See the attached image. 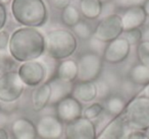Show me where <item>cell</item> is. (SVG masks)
<instances>
[{
	"label": "cell",
	"instance_id": "11",
	"mask_svg": "<svg viewBox=\"0 0 149 139\" xmlns=\"http://www.w3.org/2000/svg\"><path fill=\"white\" fill-rule=\"evenodd\" d=\"M55 116L66 124L83 116V105L74 96H70L55 104Z\"/></svg>",
	"mask_w": 149,
	"mask_h": 139
},
{
	"label": "cell",
	"instance_id": "25",
	"mask_svg": "<svg viewBox=\"0 0 149 139\" xmlns=\"http://www.w3.org/2000/svg\"><path fill=\"white\" fill-rule=\"evenodd\" d=\"M72 29V33L76 37L80 38L81 40H89L90 38L93 36V31L92 28L90 27L89 23H87L86 21H81L80 23H78L74 25Z\"/></svg>",
	"mask_w": 149,
	"mask_h": 139
},
{
	"label": "cell",
	"instance_id": "5",
	"mask_svg": "<svg viewBox=\"0 0 149 139\" xmlns=\"http://www.w3.org/2000/svg\"><path fill=\"white\" fill-rule=\"evenodd\" d=\"M25 84L17 71H5L0 75V103H17L25 92Z\"/></svg>",
	"mask_w": 149,
	"mask_h": 139
},
{
	"label": "cell",
	"instance_id": "26",
	"mask_svg": "<svg viewBox=\"0 0 149 139\" xmlns=\"http://www.w3.org/2000/svg\"><path fill=\"white\" fill-rule=\"evenodd\" d=\"M136 53L139 63L149 67V42L141 41L137 45Z\"/></svg>",
	"mask_w": 149,
	"mask_h": 139
},
{
	"label": "cell",
	"instance_id": "29",
	"mask_svg": "<svg viewBox=\"0 0 149 139\" xmlns=\"http://www.w3.org/2000/svg\"><path fill=\"white\" fill-rule=\"evenodd\" d=\"M106 45H107L106 43L96 39V38L93 37V36L89 39V47H90L91 52L98 54V55H100L101 57L104 53V50H105V48H106Z\"/></svg>",
	"mask_w": 149,
	"mask_h": 139
},
{
	"label": "cell",
	"instance_id": "7",
	"mask_svg": "<svg viewBox=\"0 0 149 139\" xmlns=\"http://www.w3.org/2000/svg\"><path fill=\"white\" fill-rule=\"evenodd\" d=\"M123 33H124V28H123L122 17L118 13H113L100 19L93 31V37L108 44L113 40L122 37Z\"/></svg>",
	"mask_w": 149,
	"mask_h": 139
},
{
	"label": "cell",
	"instance_id": "3",
	"mask_svg": "<svg viewBox=\"0 0 149 139\" xmlns=\"http://www.w3.org/2000/svg\"><path fill=\"white\" fill-rule=\"evenodd\" d=\"M46 52L55 60L68 59L78 49V40L68 30L57 29L49 32L45 37Z\"/></svg>",
	"mask_w": 149,
	"mask_h": 139
},
{
	"label": "cell",
	"instance_id": "44",
	"mask_svg": "<svg viewBox=\"0 0 149 139\" xmlns=\"http://www.w3.org/2000/svg\"><path fill=\"white\" fill-rule=\"evenodd\" d=\"M144 132H145V133H146V135H147V136H148V137H149V128H148V129H147V130H146V131H144Z\"/></svg>",
	"mask_w": 149,
	"mask_h": 139
},
{
	"label": "cell",
	"instance_id": "9",
	"mask_svg": "<svg viewBox=\"0 0 149 139\" xmlns=\"http://www.w3.org/2000/svg\"><path fill=\"white\" fill-rule=\"evenodd\" d=\"M65 139H97V129L93 121L83 116L64 126Z\"/></svg>",
	"mask_w": 149,
	"mask_h": 139
},
{
	"label": "cell",
	"instance_id": "34",
	"mask_svg": "<svg viewBox=\"0 0 149 139\" xmlns=\"http://www.w3.org/2000/svg\"><path fill=\"white\" fill-rule=\"evenodd\" d=\"M7 23V11L5 8V5L0 3V31L4 29L5 25Z\"/></svg>",
	"mask_w": 149,
	"mask_h": 139
},
{
	"label": "cell",
	"instance_id": "17",
	"mask_svg": "<svg viewBox=\"0 0 149 139\" xmlns=\"http://www.w3.org/2000/svg\"><path fill=\"white\" fill-rule=\"evenodd\" d=\"M128 128L123 116L112 118V120L102 129L97 139H125Z\"/></svg>",
	"mask_w": 149,
	"mask_h": 139
},
{
	"label": "cell",
	"instance_id": "12",
	"mask_svg": "<svg viewBox=\"0 0 149 139\" xmlns=\"http://www.w3.org/2000/svg\"><path fill=\"white\" fill-rule=\"evenodd\" d=\"M131 47L125 38L120 37L106 45L102 59L108 64H120L129 57Z\"/></svg>",
	"mask_w": 149,
	"mask_h": 139
},
{
	"label": "cell",
	"instance_id": "19",
	"mask_svg": "<svg viewBox=\"0 0 149 139\" xmlns=\"http://www.w3.org/2000/svg\"><path fill=\"white\" fill-rule=\"evenodd\" d=\"M56 78L63 81L74 82L78 78V64L72 59L62 60L56 68Z\"/></svg>",
	"mask_w": 149,
	"mask_h": 139
},
{
	"label": "cell",
	"instance_id": "18",
	"mask_svg": "<svg viewBox=\"0 0 149 139\" xmlns=\"http://www.w3.org/2000/svg\"><path fill=\"white\" fill-rule=\"evenodd\" d=\"M49 84L51 88V98H50L51 105L57 104L62 98L72 96V88H74L72 82L63 81V80L54 77L49 81Z\"/></svg>",
	"mask_w": 149,
	"mask_h": 139
},
{
	"label": "cell",
	"instance_id": "40",
	"mask_svg": "<svg viewBox=\"0 0 149 139\" xmlns=\"http://www.w3.org/2000/svg\"><path fill=\"white\" fill-rule=\"evenodd\" d=\"M143 9H144V11H145V13H146V15H147V17H149V0H146V2L143 4Z\"/></svg>",
	"mask_w": 149,
	"mask_h": 139
},
{
	"label": "cell",
	"instance_id": "31",
	"mask_svg": "<svg viewBox=\"0 0 149 139\" xmlns=\"http://www.w3.org/2000/svg\"><path fill=\"white\" fill-rule=\"evenodd\" d=\"M9 39H10V35L8 32L5 30L0 31V53H3L8 50Z\"/></svg>",
	"mask_w": 149,
	"mask_h": 139
},
{
	"label": "cell",
	"instance_id": "1",
	"mask_svg": "<svg viewBox=\"0 0 149 139\" xmlns=\"http://www.w3.org/2000/svg\"><path fill=\"white\" fill-rule=\"evenodd\" d=\"M8 52L13 59L22 63L38 60L46 52V39L38 29L19 28L10 35Z\"/></svg>",
	"mask_w": 149,
	"mask_h": 139
},
{
	"label": "cell",
	"instance_id": "27",
	"mask_svg": "<svg viewBox=\"0 0 149 139\" xmlns=\"http://www.w3.org/2000/svg\"><path fill=\"white\" fill-rule=\"evenodd\" d=\"M123 38H125L131 46H137L142 41V30L135 29L131 31H126L123 33Z\"/></svg>",
	"mask_w": 149,
	"mask_h": 139
},
{
	"label": "cell",
	"instance_id": "10",
	"mask_svg": "<svg viewBox=\"0 0 149 139\" xmlns=\"http://www.w3.org/2000/svg\"><path fill=\"white\" fill-rule=\"evenodd\" d=\"M36 130L40 139H61L64 135V123L55 115H43L36 123Z\"/></svg>",
	"mask_w": 149,
	"mask_h": 139
},
{
	"label": "cell",
	"instance_id": "24",
	"mask_svg": "<svg viewBox=\"0 0 149 139\" xmlns=\"http://www.w3.org/2000/svg\"><path fill=\"white\" fill-rule=\"evenodd\" d=\"M105 112L104 106L100 103H92L83 110V117L88 120L94 121L98 119L103 113Z\"/></svg>",
	"mask_w": 149,
	"mask_h": 139
},
{
	"label": "cell",
	"instance_id": "45",
	"mask_svg": "<svg viewBox=\"0 0 149 139\" xmlns=\"http://www.w3.org/2000/svg\"><path fill=\"white\" fill-rule=\"evenodd\" d=\"M2 73H3V70H2V68L0 67V75H1V74H2Z\"/></svg>",
	"mask_w": 149,
	"mask_h": 139
},
{
	"label": "cell",
	"instance_id": "36",
	"mask_svg": "<svg viewBox=\"0 0 149 139\" xmlns=\"http://www.w3.org/2000/svg\"><path fill=\"white\" fill-rule=\"evenodd\" d=\"M9 123V114L0 109V128H5Z\"/></svg>",
	"mask_w": 149,
	"mask_h": 139
},
{
	"label": "cell",
	"instance_id": "23",
	"mask_svg": "<svg viewBox=\"0 0 149 139\" xmlns=\"http://www.w3.org/2000/svg\"><path fill=\"white\" fill-rule=\"evenodd\" d=\"M81 17L80 10L74 5H68L61 11V21L68 28H74L78 23H80L82 21Z\"/></svg>",
	"mask_w": 149,
	"mask_h": 139
},
{
	"label": "cell",
	"instance_id": "4",
	"mask_svg": "<svg viewBox=\"0 0 149 139\" xmlns=\"http://www.w3.org/2000/svg\"><path fill=\"white\" fill-rule=\"evenodd\" d=\"M122 116L128 128L133 131H146L149 128V98L142 94L133 98L127 104Z\"/></svg>",
	"mask_w": 149,
	"mask_h": 139
},
{
	"label": "cell",
	"instance_id": "33",
	"mask_svg": "<svg viewBox=\"0 0 149 139\" xmlns=\"http://www.w3.org/2000/svg\"><path fill=\"white\" fill-rule=\"evenodd\" d=\"M49 3L55 9L63 10L65 7L70 5V0H49Z\"/></svg>",
	"mask_w": 149,
	"mask_h": 139
},
{
	"label": "cell",
	"instance_id": "13",
	"mask_svg": "<svg viewBox=\"0 0 149 139\" xmlns=\"http://www.w3.org/2000/svg\"><path fill=\"white\" fill-rule=\"evenodd\" d=\"M10 132L13 139H37L36 124L26 117L15 119L10 125Z\"/></svg>",
	"mask_w": 149,
	"mask_h": 139
},
{
	"label": "cell",
	"instance_id": "22",
	"mask_svg": "<svg viewBox=\"0 0 149 139\" xmlns=\"http://www.w3.org/2000/svg\"><path fill=\"white\" fill-rule=\"evenodd\" d=\"M129 79L135 85H147L149 83V67L137 63L129 71Z\"/></svg>",
	"mask_w": 149,
	"mask_h": 139
},
{
	"label": "cell",
	"instance_id": "2",
	"mask_svg": "<svg viewBox=\"0 0 149 139\" xmlns=\"http://www.w3.org/2000/svg\"><path fill=\"white\" fill-rule=\"evenodd\" d=\"M10 11L15 21L27 28L38 29L48 19V9L44 0H11Z\"/></svg>",
	"mask_w": 149,
	"mask_h": 139
},
{
	"label": "cell",
	"instance_id": "20",
	"mask_svg": "<svg viewBox=\"0 0 149 139\" xmlns=\"http://www.w3.org/2000/svg\"><path fill=\"white\" fill-rule=\"evenodd\" d=\"M103 3L100 0H80V12L87 19H99Z\"/></svg>",
	"mask_w": 149,
	"mask_h": 139
},
{
	"label": "cell",
	"instance_id": "41",
	"mask_svg": "<svg viewBox=\"0 0 149 139\" xmlns=\"http://www.w3.org/2000/svg\"><path fill=\"white\" fill-rule=\"evenodd\" d=\"M142 96H147V98H149V83L147 84V85H145L144 89H143V94Z\"/></svg>",
	"mask_w": 149,
	"mask_h": 139
},
{
	"label": "cell",
	"instance_id": "28",
	"mask_svg": "<svg viewBox=\"0 0 149 139\" xmlns=\"http://www.w3.org/2000/svg\"><path fill=\"white\" fill-rule=\"evenodd\" d=\"M95 83H96V86H97V98H105L106 100L110 92V89H111L109 84H108L103 78H98L95 81Z\"/></svg>",
	"mask_w": 149,
	"mask_h": 139
},
{
	"label": "cell",
	"instance_id": "16",
	"mask_svg": "<svg viewBox=\"0 0 149 139\" xmlns=\"http://www.w3.org/2000/svg\"><path fill=\"white\" fill-rule=\"evenodd\" d=\"M72 96L82 104L93 102L97 98V86L95 81H79L74 84Z\"/></svg>",
	"mask_w": 149,
	"mask_h": 139
},
{
	"label": "cell",
	"instance_id": "38",
	"mask_svg": "<svg viewBox=\"0 0 149 139\" xmlns=\"http://www.w3.org/2000/svg\"><path fill=\"white\" fill-rule=\"evenodd\" d=\"M0 139H9V134L5 128H0Z\"/></svg>",
	"mask_w": 149,
	"mask_h": 139
},
{
	"label": "cell",
	"instance_id": "35",
	"mask_svg": "<svg viewBox=\"0 0 149 139\" xmlns=\"http://www.w3.org/2000/svg\"><path fill=\"white\" fill-rule=\"evenodd\" d=\"M125 139H149V137L144 131H133L127 135Z\"/></svg>",
	"mask_w": 149,
	"mask_h": 139
},
{
	"label": "cell",
	"instance_id": "39",
	"mask_svg": "<svg viewBox=\"0 0 149 139\" xmlns=\"http://www.w3.org/2000/svg\"><path fill=\"white\" fill-rule=\"evenodd\" d=\"M142 41L149 42V25L144 31H142Z\"/></svg>",
	"mask_w": 149,
	"mask_h": 139
},
{
	"label": "cell",
	"instance_id": "42",
	"mask_svg": "<svg viewBox=\"0 0 149 139\" xmlns=\"http://www.w3.org/2000/svg\"><path fill=\"white\" fill-rule=\"evenodd\" d=\"M9 2H11V0H0V3H1V4H3V5L8 4Z\"/></svg>",
	"mask_w": 149,
	"mask_h": 139
},
{
	"label": "cell",
	"instance_id": "6",
	"mask_svg": "<svg viewBox=\"0 0 149 139\" xmlns=\"http://www.w3.org/2000/svg\"><path fill=\"white\" fill-rule=\"evenodd\" d=\"M79 81H96L100 77L103 68V59L93 52L82 54L77 61Z\"/></svg>",
	"mask_w": 149,
	"mask_h": 139
},
{
	"label": "cell",
	"instance_id": "15",
	"mask_svg": "<svg viewBox=\"0 0 149 139\" xmlns=\"http://www.w3.org/2000/svg\"><path fill=\"white\" fill-rule=\"evenodd\" d=\"M51 88L49 82H44L34 87L31 92V105L34 112L43 111L50 104Z\"/></svg>",
	"mask_w": 149,
	"mask_h": 139
},
{
	"label": "cell",
	"instance_id": "8",
	"mask_svg": "<svg viewBox=\"0 0 149 139\" xmlns=\"http://www.w3.org/2000/svg\"><path fill=\"white\" fill-rule=\"evenodd\" d=\"M17 74L26 86L36 87L44 83L47 75V68L39 60L24 62L17 69Z\"/></svg>",
	"mask_w": 149,
	"mask_h": 139
},
{
	"label": "cell",
	"instance_id": "37",
	"mask_svg": "<svg viewBox=\"0 0 149 139\" xmlns=\"http://www.w3.org/2000/svg\"><path fill=\"white\" fill-rule=\"evenodd\" d=\"M134 85L135 84L128 78L126 81L123 82L122 87H123V90H124L125 92H127V94H131V92H133V89H134Z\"/></svg>",
	"mask_w": 149,
	"mask_h": 139
},
{
	"label": "cell",
	"instance_id": "14",
	"mask_svg": "<svg viewBox=\"0 0 149 139\" xmlns=\"http://www.w3.org/2000/svg\"><path fill=\"white\" fill-rule=\"evenodd\" d=\"M122 17V23L124 32L131 30L140 29L146 23L147 15L142 6H136L127 8Z\"/></svg>",
	"mask_w": 149,
	"mask_h": 139
},
{
	"label": "cell",
	"instance_id": "30",
	"mask_svg": "<svg viewBox=\"0 0 149 139\" xmlns=\"http://www.w3.org/2000/svg\"><path fill=\"white\" fill-rule=\"evenodd\" d=\"M146 2V0H116L114 4L116 6L122 7V8H131L136 6H143Z\"/></svg>",
	"mask_w": 149,
	"mask_h": 139
},
{
	"label": "cell",
	"instance_id": "32",
	"mask_svg": "<svg viewBox=\"0 0 149 139\" xmlns=\"http://www.w3.org/2000/svg\"><path fill=\"white\" fill-rule=\"evenodd\" d=\"M114 7H116V4L112 3L111 1L109 2L103 3V6H102V11H101V15H100V19H103V17H106L108 15L113 14L114 12Z\"/></svg>",
	"mask_w": 149,
	"mask_h": 139
},
{
	"label": "cell",
	"instance_id": "21",
	"mask_svg": "<svg viewBox=\"0 0 149 139\" xmlns=\"http://www.w3.org/2000/svg\"><path fill=\"white\" fill-rule=\"evenodd\" d=\"M126 106L127 104L123 96H110L105 100L104 110L109 116H111L112 118H116V117H120L124 114Z\"/></svg>",
	"mask_w": 149,
	"mask_h": 139
},
{
	"label": "cell",
	"instance_id": "43",
	"mask_svg": "<svg viewBox=\"0 0 149 139\" xmlns=\"http://www.w3.org/2000/svg\"><path fill=\"white\" fill-rule=\"evenodd\" d=\"M102 3H106V2H109V1H111V0H100Z\"/></svg>",
	"mask_w": 149,
	"mask_h": 139
}]
</instances>
